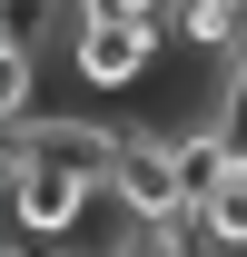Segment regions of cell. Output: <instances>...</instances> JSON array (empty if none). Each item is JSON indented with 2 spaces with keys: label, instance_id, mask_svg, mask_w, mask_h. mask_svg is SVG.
Wrapping results in <instances>:
<instances>
[{
  "label": "cell",
  "instance_id": "1",
  "mask_svg": "<svg viewBox=\"0 0 247 257\" xmlns=\"http://www.w3.org/2000/svg\"><path fill=\"white\" fill-rule=\"evenodd\" d=\"M99 188L69 178V168H40V159H10V237H40V247H69L89 227Z\"/></svg>",
  "mask_w": 247,
  "mask_h": 257
},
{
  "label": "cell",
  "instance_id": "2",
  "mask_svg": "<svg viewBox=\"0 0 247 257\" xmlns=\"http://www.w3.org/2000/svg\"><path fill=\"white\" fill-rule=\"evenodd\" d=\"M109 198H119L139 227H188V218H198L188 188H178V149H168V128H149V139H129V149H119Z\"/></svg>",
  "mask_w": 247,
  "mask_h": 257
},
{
  "label": "cell",
  "instance_id": "3",
  "mask_svg": "<svg viewBox=\"0 0 247 257\" xmlns=\"http://www.w3.org/2000/svg\"><path fill=\"white\" fill-rule=\"evenodd\" d=\"M69 79L79 89H139L158 69V50H168V30H69Z\"/></svg>",
  "mask_w": 247,
  "mask_h": 257
},
{
  "label": "cell",
  "instance_id": "4",
  "mask_svg": "<svg viewBox=\"0 0 247 257\" xmlns=\"http://www.w3.org/2000/svg\"><path fill=\"white\" fill-rule=\"evenodd\" d=\"M168 40L198 60H237L247 50V0H168Z\"/></svg>",
  "mask_w": 247,
  "mask_h": 257
},
{
  "label": "cell",
  "instance_id": "5",
  "mask_svg": "<svg viewBox=\"0 0 247 257\" xmlns=\"http://www.w3.org/2000/svg\"><path fill=\"white\" fill-rule=\"evenodd\" d=\"M69 30H168V0H69Z\"/></svg>",
  "mask_w": 247,
  "mask_h": 257
},
{
  "label": "cell",
  "instance_id": "6",
  "mask_svg": "<svg viewBox=\"0 0 247 257\" xmlns=\"http://www.w3.org/2000/svg\"><path fill=\"white\" fill-rule=\"evenodd\" d=\"M0 119H40V50H0Z\"/></svg>",
  "mask_w": 247,
  "mask_h": 257
},
{
  "label": "cell",
  "instance_id": "7",
  "mask_svg": "<svg viewBox=\"0 0 247 257\" xmlns=\"http://www.w3.org/2000/svg\"><path fill=\"white\" fill-rule=\"evenodd\" d=\"M60 0H0V50H50Z\"/></svg>",
  "mask_w": 247,
  "mask_h": 257
}]
</instances>
